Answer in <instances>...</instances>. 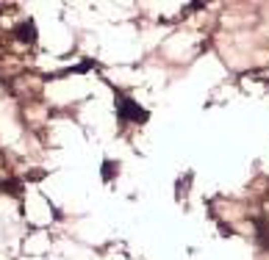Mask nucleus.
Instances as JSON below:
<instances>
[{"label": "nucleus", "mask_w": 269, "mask_h": 260, "mask_svg": "<svg viewBox=\"0 0 269 260\" xmlns=\"http://www.w3.org/2000/svg\"><path fill=\"white\" fill-rule=\"evenodd\" d=\"M111 169H114V163H111V161H106V163H103V177H106V180H111V175H114Z\"/></svg>", "instance_id": "obj_3"}, {"label": "nucleus", "mask_w": 269, "mask_h": 260, "mask_svg": "<svg viewBox=\"0 0 269 260\" xmlns=\"http://www.w3.org/2000/svg\"><path fill=\"white\" fill-rule=\"evenodd\" d=\"M117 116H120V122H147L150 114L142 108V105H136L131 97H125V94H117Z\"/></svg>", "instance_id": "obj_1"}, {"label": "nucleus", "mask_w": 269, "mask_h": 260, "mask_svg": "<svg viewBox=\"0 0 269 260\" xmlns=\"http://www.w3.org/2000/svg\"><path fill=\"white\" fill-rule=\"evenodd\" d=\"M14 36L20 39V42H36V25H33V20L20 22V25L14 28Z\"/></svg>", "instance_id": "obj_2"}]
</instances>
